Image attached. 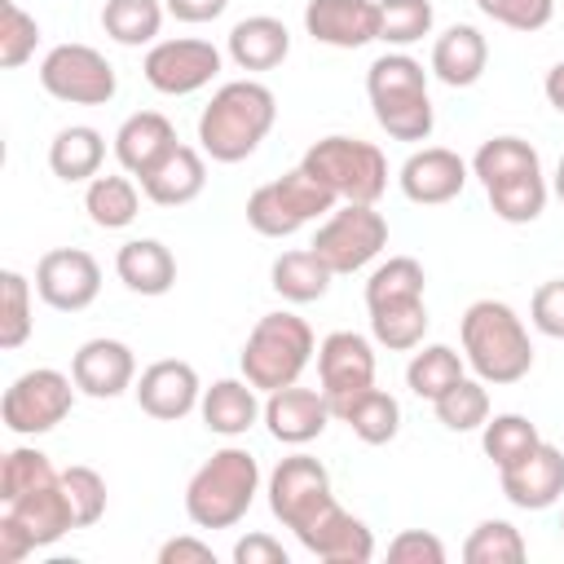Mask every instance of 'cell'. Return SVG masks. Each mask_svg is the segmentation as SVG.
<instances>
[{
    "instance_id": "1",
    "label": "cell",
    "mask_w": 564,
    "mask_h": 564,
    "mask_svg": "<svg viewBox=\"0 0 564 564\" xmlns=\"http://www.w3.org/2000/svg\"><path fill=\"white\" fill-rule=\"evenodd\" d=\"M278 119V101L260 79H229L212 93L198 115V145L216 163H242L269 137Z\"/></svg>"
},
{
    "instance_id": "2",
    "label": "cell",
    "mask_w": 564,
    "mask_h": 564,
    "mask_svg": "<svg viewBox=\"0 0 564 564\" xmlns=\"http://www.w3.org/2000/svg\"><path fill=\"white\" fill-rule=\"evenodd\" d=\"M458 335H463V361L485 383H520L533 370L529 330L516 317V308L502 304V300L467 304V313L458 322Z\"/></svg>"
},
{
    "instance_id": "3",
    "label": "cell",
    "mask_w": 564,
    "mask_h": 564,
    "mask_svg": "<svg viewBox=\"0 0 564 564\" xmlns=\"http://www.w3.org/2000/svg\"><path fill=\"white\" fill-rule=\"evenodd\" d=\"M471 172L480 176L494 216L507 225H529L546 207V181H542V159L529 141L520 137H494L476 150Z\"/></svg>"
},
{
    "instance_id": "4",
    "label": "cell",
    "mask_w": 564,
    "mask_h": 564,
    "mask_svg": "<svg viewBox=\"0 0 564 564\" xmlns=\"http://www.w3.org/2000/svg\"><path fill=\"white\" fill-rule=\"evenodd\" d=\"M366 93L375 106L379 128L392 141H427L432 137V97H427V70L410 53H383L366 70Z\"/></svg>"
},
{
    "instance_id": "5",
    "label": "cell",
    "mask_w": 564,
    "mask_h": 564,
    "mask_svg": "<svg viewBox=\"0 0 564 564\" xmlns=\"http://www.w3.org/2000/svg\"><path fill=\"white\" fill-rule=\"evenodd\" d=\"M256 489H260V463L247 449L225 445V449H216L189 476V485H185V516L198 529H229V524H238L251 511Z\"/></svg>"
},
{
    "instance_id": "6",
    "label": "cell",
    "mask_w": 564,
    "mask_h": 564,
    "mask_svg": "<svg viewBox=\"0 0 564 564\" xmlns=\"http://www.w3.org/2000/svg\"><path fill=\"white\" fill-rule=\"evenodd\" d=\"M313 357V330L304 317L295 313H264L247 344H242V379L256 388V392H273V388H286L304 375Z\"/></svg>"
},
{
    "instance_id": "7",
    "label": "cell",
    "mask_w": 564,
    "mask_h": 564,
    "mask_svg": "<svg viewBox=\"0 0 564 564\" xmlns=\"http://www.w3.org/2000/svg\"><path fill=\"white\" fill-rule=\"evenodd\" d=\"M75 529L66 489H62V471L4 498L0 511V564H18L22 555H31L35 546H53L62 533Z\"/></svg>"
},
{
    "instance_id": "8",
    "label": "cell",
    "mask_w": 564,
    "mask_h": 564,
    "mask_svg": "<svg viewBox=\"0 0 564 564\" xmlns=\"http://www.w3.org/2000/svg\"><path fill=\"white\" fill-rule=\"evenodd\" d=\"M300 167H308L344 203H379L388 189V159L361 137H322L304 150Z\"/></svg>"
},
{
    "instance_id": "9",
    "label": "cell",
    "mask_w": 564,
    "mask_h": 564,
    "mask_svg": "<svg viewBox=\"0 0 564 564\" xmlns=\"http://www.w3.org/2000/svg\"><path fill=\"white\" fill-rule=\"evenodd\" d=\"M335 194L308 172V167H291L282 172L278 181L251 189L247 198V225L264 238H291L295 229H304L308 220L317 216H330L335 212Z\"/></svg>"
},
{
    "instance_id": "10",
    "label": "cell",
    "mask_w": 564,
    "mask_h": 564,
    "mask_svg": "<svg viewBox=\"0 0 564 564\" xmlns=\"http://www.w3.org/2000/svg\"><path fill=\"white\" fill-rule=\"evenodd\" d=\"M308 247L330 264V273H357L388 247V220L375 203H344L317 225Z\"/></svg>"
},
{
    "instance_id": "11",
    "label": "cell",
    "mask_w": 564,
    "mask_h": 564,
    "mask_svg": "<svg viewBox=\"0 0 564 564\" xmlns=\"http://www.w3.org/2000/svg\"><path fill=\"white\" fill-rule=\"evenodd\" d=\"M75 379H66L62 370L53 366H40V370H26L18 375L9 388H4V401H0V419L13 436H40V432H53L70 405H75Z\"/></svg>"
},
{
    "instance_id": "12",
    "label": "cell",
    "mask_w": 564,
    "mask_h": 564,
    "mask_svg": "<svg viewBox=\"0 0 564 564\" xmlns=\"http://www.w3.org/2000/svg\"><path fill=\"white\" fill-rule=\"evenodd\" d=\"M335 507L330 471L313 454H286L269 476V511L300 538L322 511Z\"/></svg>"
},
{
    "instance_id": "13",
    "label": "cell",
    "mask_w": 564,
    "mask_h": 564,
    "mask_svg": "<svg viewBox=\"0 0 564 564\" xmlns=\"http://www.w3.org/2000/svg\"><path fill=\"white\" fill-rule=\"evenodd\" d=\"M40 84L48 97L70 106H106L119 88L115 66L93 44H57L40 62Z\"/></svg>"
},
{
    "instance_id": "14",
    "label": "cell",
    "mask_w": 564,
    "mask_h": 564,
    "mask_svg": "<svg viewBox=\"0 0 564 564\" xmlns=\"http://www.w3.org/2000/svg\"><path fill=\"white\" fill-rule=\"evenodd\" d=\"M317 379L330 401V414L339 419L366 388H375V348L357 330H335L317 344Z\"/></svg>"
},
{
    "instance_id": "15",
    "label": "cell",
    "mask_w": 564,
    "mask_h": 564,
    "mask_svg": "<svg viewBox=\"0 0 564 564\" xmlns=\"http://www.w3.org/2000/svg\"><path fill=\"white\" fill-rule=\"evenodd\" d=\"M141 70H145V84L154 93L185 97V93H198L203 84L216 79L220 48L212 40H159V44H150Z\"/></svg>"
},
{
    "instance_id": "16",
    "label": "cell",
    "mask_w": 564,
    "mask_h": 564,
    "mask_svg": "<svg viewBox=\"0 0 564 564\" xmlns=\"http://www.w3.org/2000/svg\"><path fill=\"white\" fill-rule=\"evenodd\" d=\"M35 291L48 308L57 313H79L97 300L101 291V264L79 251V247H57V251H44L40 264H35Z\"/></svg>"
},
{
    "instance_id": "17",
    "label": "cell",
    "mask_w": 564,
    "mask_h": 564,
    "mask_svg": "<svg viewBox=\"0 0 564 564\" xmlns=\"http://www.w3.org/2000/svg\"><path fill=\"white\" fill-rule=\"evenodd\" d=\"M498 485H502V494H507L511 507H520V511H546L564 494V454L555 445L538 441V449H529L520 463L498 467Z\"/></svg>"
},
{
    "instance_id": "18",
    "label": "cell",
    "mask_w": 564,
    "mask_h": 564,
    "mask_svg": "<svg viewBox=\"0 0 564 564\" xmlns=\"http://www.w3.org/2000/svg\"><path fill=\"white\" fill-rule=\"evenodd\" d=\"M132 392H137V405H141L150 419H163V423L185 419V414L203 401L198 370H194L189 361H176V357H163V361L145 366Z\"/></svg>"
},
{
    "instance_id": "19",
    "label": "cell",
    "mask_w": 564,
    "mask_h": 564,
    "mask_svg": "<svg viewBox=\"0 0 564 564\" xmlns=\"http://www.w3.org/2000/svg\"><path fill=\"white\" fill-rule=\"evenodd\" d=\"M401 194L410 198V203H419V207H441V203H449V198H458L463 194V185H467V163L454 154V150H445V145H423V150H414L405 163H401Z\"/></svg>"
},
{
    "instance_id": "20",
    "label": "cell",
    "mask_w": 564,
    "mask_h": 564,
    "mask_svg": "<svg viewBox=\"0 0 564 564\" xmlns=\"http://www.w3.org/2000/svg\"><path fill=\"white\" fill-rule=\"evenodd\" d=\"M304 31L330 48H361L379 40V0H308Z\"/></svg>"
},
{
    "instance_id": "21",
    "label": "cell",
    "mask_w": 564,
    "mask_h": 564,
    "mask_svg": "<svg viewBox=\"0 0 564 564\" xmlns=\"http://www.w3.org/2000/svg\"><path fill=\"white\" fill-rule=\"evenodd\" d=\"M70 379L84 397H97V401H110L119 392L132 388L137 379V357L123 339H88L79 344V352L70 357Z\"/></svg>"
},
{
    "instance_id": "22",
    "label": "cell",
    "mask_w": 564,
    "mask_h": 564,
    "mask_svg": "<svg viewBox=\"0 0 564 564\" xmlns=\"http://www.w3.org/2000/svg\"><path fill=\"white\" fill-rule=\"evenodd\" d=\"M330 419L335 414H330L326 392H313V388H300V383L273 388L269 401H264V423H269L273 441H282V445H308V441H317Z\"/></svg>"
},
{
    "instance_id": "23",
    "label": "cell",
    "mask_w": 564,
    "mask_h": 564,
    "mask_svg": "<svg viewBox=\"0 0 564 564\" xmlns=\"http://www.w3.org/2000/svg\"><path fill=\"white\" fill-rule=\"evenodd\" d=\"M300 546L326 564H366L375 555V533L366 529V520H357L352 511H344L339 502L330 511H322L304 533Z\"/></svg>"
},
{
    "instance_id": "24",
    "label": "cell",
    "mask_w": 564,
    "mask_h": 564,
    "mask_svg": "<svg viewBox=\"0 0 564 564\" xmlns=\"http://www.w3.org/2000/svg\"><path fill=\"white\" fill-rule=\"evenodd\" d=\"M141 181V194L150 198V203H159V207H185V203H194L198 194H203V185H207V163H203V154L194 150V145H172L150 172H141L137 176Z\"/></svg>"
},
{
    "instance_id": "25",
    "label": "cell",
    "mask_w": 564,
    "mask_h": 564,
    "mask_svg": "<svg viewBox=\"0 0 564 564\" xmlns=\"http://www.w3.org/2000/svg\"><path fill=\"white\" fill-rule=\"evenodd\" d=\"M172 145H176V128H172V119L159 115V110H137V115H128V119L119 123V132H115V159H119V167L132 172V176L150 172Z\"/></svg>"
},
{
    "instance_id": "26",
    "label": "cell",
    "mask_w": 564,
    "mask_h": 564,
    "mask_svg": "<svg viewBox=\"0 0 564 564\" xmlns=\"http://www.w3.org/2000/svg\"><path fill=\"white\" fill-rule=\"evenodd\" d=\"M485 62H489V44L467 22H454L432 44V75L441 84H449V88H471L485 75Z\"/></svg>"
},
{
    "instance_id": "27",
    "label": "cell",
    "mask_w": 564,
    "mask_h": 564,
    "mask_svg": "<svg viewBox=\"0 0 564 564\" xmlns=\"http://www.w3.org/2000/svg\"><path fill=\"white\" fill-rule=\"evenodd\" d=\"M286 53H291V31L269 13L242 18L229 31V57L238 70H273L286 62Z\"/></svg>"
},
{
    "instance_id": "28",
    "label": "cell",
    "mask_w": 564,
    "mask_h": 564,
    "mask_svg": "<svg viewBox=\"0 0 564 564\" xmlns=\"http://www.w3.org/2000/svg\"><path fill=\"white\" fill-rule=\"evenodd\" d=\"M115 273L137 295H167L176 282V256L159 238H132L115 256Z\"/></svg>"
},
{
    "instance_id": "29",
    "label": "cell",
    "mask_w": 564,
    "mask_h": 564,
    "mask_svg": "<svg viewBox=\"0 0 564 564\" xmlns=\"http://www.w3.org/2000/svg\"><path fill=\"white\" fill-rule=\"evenodd\" d=\"M198 410H203L207 432H216V436H242L264 414V405L256 401V388L247 379H216L212 388H203Z\"/></svg>"
},
{
    "instance_id": "30",
    "label": "cell",
    "mask_w": 564,
    "mask_h": 564,
    "mask_svg": "<svg viewBox=\"0 0 564 564\" xmlns=\"http://www.w3.org/2000/svg\"><path fill=\"white\" fill-rule=\"evenodd\" d=\"M269 278H273V291H278L282 300H291V304H313V300L326 295V286H330L335 273H330V264H326L313 247H300V251H282V256L273 260Z\"/></svg>"
},
{
    "instance_id": "31",
    "label": "cell",
    "mask_w": 564,
    "mask_h": 564,
    "mask_svg": "<svg viewBox=\"0 0 564 564\" xmlns=\"http://www.w3.org/2000/svg\"><path fill=\"white\" fill-rule=\"evenodd\" d=\"M101 159H106V141H101V132L97 128H88V123H70V128H62L57 137H53V145H48V167H53V176H62V181H93L97 172H101Z\"/></svg>"
},
{
    "instance_id": "32",
    "label": "cell",
    "mask_w": 564,
    "mask_h": 564,
    "mask_svg": "<svg viewBox=\"0 0 564 564\" xmlns=\"http://www.w3.org/2000/svg\"><path fill=\"white\" fill-rule=\"evenodd\" d=\"M84 212H88V220H93L97 229H123V225L137 220L141 194H137V185H132L128 176H115V172L101 176V172H97V176L88 181Z\"/></svg>"
},
{
    "instance_id": "33",
    "label": "cell",
    "mask_w": 564,
    "mask_h": 564,
    "mask_svg": "<svg viewBox=\"0 0 564 564\" xmlns=\"http://www.w3.org/2000/svg\"><path fill=\"white\" fill-rule=\"evenodd\" d=\"M101 26L115 44L141 48L159 35L163 26V4L159 0H106L101 4Z\"/></svg>"
},
{
    "instance_id": "34",
    "label": "cell",
    "mask_w": 564,
    "mask_h": 564,
    "mask_svg": "<svg viewBox=\"0 0 564 564\" xmlns=\"http://www.w3.org/2000/svg\"><path fill=\"white\" fill-rule=\"evenodd\" d=\"M339 419L352 427L357 441H366V445H388V441L397 436V427H401V405H397L392 392H383V388H366Z\"/></svg>"
},
{
    "instance_id": "35",
    "label": "cell",
    "mask_w": 564,
    "mask_h": 564,
    "mask_svg": "<svg viewBox=\"0 0 564 564\" xmlns=\"http://www.w3.org/2000/svg\"><path fill=\"white\" fill-rule=\"evenodd\" d=\"M427 304L423 300H405V304H383V308H370V335L392 348V352H410L423 344L427 335Z\"/></svg>"
},
{
    "instance_id": "36",
    "label": "cell",
    "mask_w": 564,
    "mask_h": 564,
    "mask_svg": "<svg viewBox=\"0 0 564 564\" xmlns=\"http://www.w3.org/2000/svg\"><path fill=\"white\" fill-rule=\"evenodd\" d=\"M423 264L414 256H392L383 260L370 282H366V308H383V304H405V300H423Z\"/></svg>"
},
{
    "instance_id": "37",
    "label": "cell",
    "mask_w": 564,
    "mask_h": 564,
    "mask_svg": "<svg viewBox=\"0 0 564 564\" xmlns=\"http://www.w3.org/2000/svg\"><path fill=\"white\" fill-rule=\"evenodd\" d=\"M463 379V357L449 348V344H427L423 352H414L410 357V366H405V383H410V392L414 397H423V401H436L445 388H454Z\"/></svg>"
},
{
    "instance_id": "38",
    "label": "cell",
    "mask_w": 564,
    "mask_h": 564,
    "mask_svg": "<svg viewBox=\"0 0 564 564\" xmlns=\"http://www.w3.org/2000/svg\"><path fill=\"white\" fill-rule=\"evenodd\" d=\"M436 419L449 427V432H476L485 427L489 419V392H485V379H458L454 388H445L436 401H432Z\"/></svg>"
},
{
    "instance_id": "39",
    "label": "cell",
    "mask_w": 564,
    "mask_h": 564,
    "mask_svg": "<svg viewBox=\"0 0 564 564\" xmlns=\"http://www.w3.org/2000/svg\"><path fill=\"white\" fill-rule=\"evenodd\" d=\"M538 427L524 419V414H494V419H485V427H480V445H485V454L494 458V467H511V463H520L529 449H538Z\"/></svg>"
},
{
    "instance_id": "40",
    "label": "cell",
    "mask_w": 564,
    "mask_h": 564,
    "mask_svg": "<svg viewBox=\"0 0 564 564\" xmlns=\"http://www.w3.org/2000/svg\"><path fill=\"white\" fill-rule=\"evenodd\" d=\"M467 564H520L524 560V538L511 520H480L471 538L463 542Z\"/></svg>"
},
{
    "instance_id": "41",
    "label": "cell",
    "mask_w": 564,
    "mask_h": 564,
    "mask_svg": "<svg viewBox=\"0 0 564 564\" xmlns=\"http://www.w3.org/2000/svg\"><path fill=\"white\" fill-rule=\"evenodd\" d=\"M0 348H22L31 335V282L18 269L0 273Z\"/></svg>"
},
{
    "instance_id": "42",
    "label": "cell",
    "mask_w": 564,
    "mask_h": 564,
    "mask_svg": "<svg viewBox=\"0 0 564 564\" xmlns=\"http://www.w3.org/2000/svg\"><path fill=\"white\" fill-rule=\"evenodd\" d=\"M432 31V0H379V40L383 44H414Z\"/></svg>"
},
{
    "instance_id": "43",
    "label": "cell",
    "mask_w": 564,
    "mask_h": 564,
    "mask_svg": "<svg viewBox=\"0 0 564 564\" xmlns=\"http://www.w3.org/2000/svg\"><path fill=\"white\" fill-rule=\"evenodd\" d=\"M62 489H66L75 529H88V524H97L106 516V480H101V471L75 463V467L62 471Z\"/></svg>"
},
{
    "instance_id": "44",
    "label": "cell",
    "mask_w": 564,
    "mask_h": 564,
    "mask_svg": "<svg viewBox=\"0 0 564 564\" xmlns=\"http://www.w3.org/2000/svg\"><path fill=\"white\" fill-rule=\"evenodd\" d=\"M40 44V22L18 4V0H0V66L13 70L22 66Z\"/></svg>"
},
{
    "instance_id": "45",
    "label": "cell",
    "mask_w": 564,
    "mask_h": 564,
    "mask_svg": "<svg viewBox=\"0 0 564 564\" xmlns=\"http://www.w3.org/2000/svg\"><path fill=\"white\" fill-rule=\"evenodd\" d=\"M476 9L485 18H494L498 26L511 31H542L555 13V0H476Z\"/></svg>"
},
{
    "instance_id": "46",
    "label": "cell",
    "mask_w": 564,
    "mask_h": 564,
    "mask_svg": "<svg viewBox=\"0 0 564 564\" xmlns=\"http://www.w3.org/2000/svg\"><path fill=\"white\" fill-rule=\"evenodd\" d=\"M388 560L392 564H445V542L427 529H405L388 542Z\"/></svg>"
},
{
    "instance_id": "47",
    "label": "cell",
    "mask_w": 564,
    "mask_h": 564,
    "mask_svg": "<svg viewBox=\"0 0 564 564\" xmlns=\"http://www.w3.org/2000/svg\"><path fill=\"white\" fill-rule=\"evenodd\" d=\"M529 317H533V326H538L542 335L564 339V278H551V282H542V286L533 291Z\"/></svg>"
},
{
    "instance_id": "48",
    "label": "cell",
    "mask_w": 564,
    "mask_h": 564,
    "mask_svg": "<svg viewBox=\"0 0 564 564\" xmlns=\"http://www.w3.org/2000/svg\"><path fill=\"white\" fill-rule=\"evenodd\" d=\"M234 560H238V564H286V551H282V542L269 538V533H247V538H238Z\"/></svg>"
},
{
    "instance_id": "49",
    "label": "cell",
    "mask_w": 564,
    "mask_h": 564,
    "mask_svg": "<svg viewBox=\"0 0 564 564\" xmlns=\"http://www.w3.org/2000/svg\"><path fill=\"white\" fill-rule=\"evenodd\" d=\"M159 564H216V555L198 538H167L159 546Z\"/></svg>"
},
{
    "instance_id": "50",
    "label": "cell",
    "mask_w": 564,
    "mask_h": 564,
    "mask_svg": "<svg viewBox=\"0 0 564 564\" xmlns=\"http://www.w3.org/2000/svg\"><path fill=\"white\" fill-rule=\"evenodd\" d=\"M163 9L176 18V22H216L225 9H229V0H163Z\"/></svg>"
},
{
    "instance_id": "51",
    "label": "cell",
    "mask_w": 564,
    "mask_h": 564,
    "mask_svg": "<svg viewBox=\"0 0 564 564\" xmlns=\"http://www.w3.org/2000/svg\"><path fill=\"white\" fill-rule=\"evenodd\" d=\"M546 101L564 115V62H555V66L546 70Z\"/></svg>"
},
{
    "instance_id": "52",
    "label": "cell",
    "mask_w": 564,
    "mask_h": 564,
    "mask_svg": "<svg viewBox=\"0 0 564 564\" xmlns=\"http://www.w3.org/2000/svg\"><path fill=\"white\" fill-rule=\"evenodd\" d=\"M555 194H560V203H564V154H560V167H555Z\"/></svg>"
},
{
    "instance_id": "53",
    "label": "cell",
    "mask_w": 564,
    "mask_h": 564,
    "mask_svg": "<svg viewBox=\"0 0 564 564\" xmlns=\"http://www.w3.org/2000/svg\"><path fill=\"white\" fill-rule=\"evenodd\" d=\"M560 529H564V520H560Z\"/></svg>"
}]
</instances>
